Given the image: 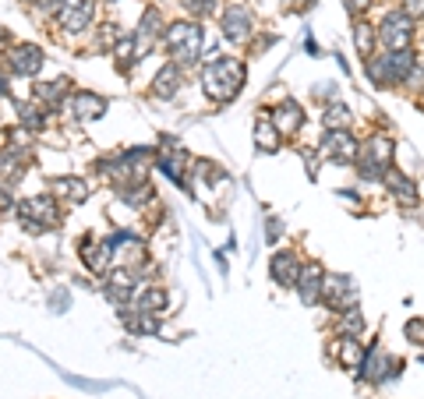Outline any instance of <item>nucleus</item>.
<instances>
[{
    "label": "nucleus",
    "instance_id": "cd10ccee",
    "mask_svg": "<svg viewBox=\"0 0 424 399\" xmlns=\"http://www.w3.org/2000/svg\"><path fill=\"white\" fill-rule=\"evenodd\" d=\"M354 43H357V53H360V57H372V46H375V28H372V25H357Z\"/></svg>",
    "mask_w": 424,
    "mask_h": 399
},
{
    "label": "nucleus",
    "instance_id": "f3484780",
    "mask_svg": "<svg viewBox=\"0 0 424 399\" xmlns=\"http://www.w3.org/2000/svg\"><path fill=\"white\" fill-rule=\"evenodd\" d=\"M53 191L60 198H71V202H85L88 198V184L81 177H57L53 180Z\"/></svg>",
    "mask_w": 424,
    "mask_h": 399
},
{
    "label": "nucleus",
    "instance_id": "20e7f679",
    "mask_svg": "<svg viewBox=\"0 0 424 399\" xmlns=\"http://www.w3.org/2000/svg\"><path fill=\"white\" fill-rule=\"evenodd\" d=\"M410 36H414V18H410L407 11H392V14H385V18H382L378 39H382L392 53H396V50H407Z\"/></svg>",
    "mask_w": 424,
    "mask_h": 399
},
{
    "label": "nucleus",
    "instance_id": "9d476101",
    "mask_svg": "<svg viewBox=\"0 0 424 399\" xmlns=\"http://www.w3.org/2000/svg\"><path fill=\"white\" fill-rule=\"evenodd\" d=\"M8 60H11L15 75H36V71L43 68V50L32 46V43H21V46H15V50L8 53Z\"/></svg>",
    "mask_w": 424,
    "mask_h": 399
},
{
    "label": "nucleus",
    "instance_id": "f704fd0d",
    "mask_svg": "<svg viewBox=\"0 0 424 399\" xmlns=\"http://www.w3.org/2000/svg\"><path fill=\"white\" fill-rule=\"evenodd\" d=\"M32 4H36V8H43V11H53L57 4H64V0H32Z\"/></svg>",
    "mask_w": 424,
    "mask_h": 399
},
{
    "label": "nucleus",
    "instance_id": "2eb2a0df",
    "mask_svg": "<svg viewBox=\"0 0 424 399\" xmlns=\"http://www.w3.org/2000/svg\"><path fill=\"white\" fill-rule=\"evenodd\" d=\"M322 269L318 265H308L305 272H300V280H297V290H300V300L305 304H315L318 300V293H322Z\"/></svg>",
    "mask_w": 424,
    "mask_h": 399
},
{
    "label": "nucleus",
    "instance_id": "aec40b11",
    "mask_svg": "<svg viewBox=\"0 0 424 399\" xmlns=\"http://www.w3.org/2000/svg\"><path fill=\"white\" fill-rule=\"evenodd\" d=\"M276 128L283 131V135H290V131H297L300 128V106L293 103V99H287V103H280V110H276Z\"/></svg>",
    "mask_w": 424,
    "mask_h": 399
},
{
    "label": "nucleus",
    "instance_id": "0eeeda50",
    "mask_svg": "<svg viewBox=\"0 0 424 399\" xmlns=\"http://www.w3.org/2000/svg\"><path fill=\"white\" fill-rule=\"evenodd\" d=\"M156 159H160V166H163V173L170 177V180H177V184H184V163H188V156H184V148H180L173 138H163V145H160V152H156Z\"/></svg>",
    "mask_w": 424,
    "mask_h": 399
},
{
    "label": "nucleus",
    "instance_id": "7c9ffc66",
    "mask_svg": "<svg viewBox=\"0 0 424 399\" xmlns=\"http://www.w3.org/2000/svg\"><path fill=\"white\" fill-rule=\"evenodd\" d=\"M340 329H343V332H360V329H365V318H360L354 308H347L343 318H340Z\"/></svg>",
    "mask_w": 424,
    "mask_h": 399
},
{
    "label": "nucleus",
    "instance_id": "a211bd4d",
    "mask_svg": "<svg viewBox=\"0 0 424 399\" xmlns=\"http://www.w3.org/2000/svg\"><path fill=\"white\" fill-rule=\"evenodd\" d=\"M110 251H113V240L85 244V265L93 269V272H106V269H110Z\"/></svg>",
    "mask_w": 424,
    "mask_h": 399
},
{
    "label": "nucleus",
    "instance_id": "b1692460",
    "mask_svg": "<svg viewBox=\"0 0 424 399\" xmlns=\"http://www.w3.org/2000/svg\"><path fill=\"white\" fill-rule=\"evenodd\" d=\"M322 124L329 128V131H336V128H347L350 124V110L343 106V103H332L325 113H322Z\"/></svg>",
    "mask_w": 424,
    "mask_h": 399
},
{
    "label": "nucleus",
    "instance_id": "412c9836",
    "mask_svg": "<svg viewBox=\"0 0 424 399\" xmlns=\"http://www.w3.org/2000/svg\"><path fill=\"white\" fill-rule=\"evenodd\" d=\"M25 163L15 156V148H0V180H21Z\"/></svg>",
    "mask_w": 424,
    "mask_h": 399
},
{
    "label": "nucleus",
    "instance_id": "393cba45",
    "mask_svg": "<svg viewBox=\"0 0 424 399\" xmlns=\"http://www.w3.org/2000/svg\"><path fill=\"white\" fill-rule=\"evenodd\" d=\"M163 308H166V293L156 290V286H148V290L142 293V300H138V311H148V315H156V311H163Z\"/></svg>",
    "mask_w": 424,
    "mask_h": 399
},
{
    "label": "nucleus",
    "instance_id": "5701e85b",
    "mask_svg": "<svg viewBox=\"0 0 424 399\" xmlns=\"http://www.w3.org/2000/svg\"><path fill=\"white\" fill-rule=\"evenodd\" d=\"M389 68H392V78L396 81H407L414 75V53L410 50H396L389 57Z\"/></svg>",
    "mask_w": 424,
    "mask_h": 399
},
{
    "label": "nucleus",
    "instance_id": "f03ea898",
    "mask_svg": "<svg viewBox=\"0 0 424 399\" xmlns=\"http://www.w3.org/2000/svg\"><path fill=\"white\" fill-rule=\"evenodd\" d=\"M166 50L173 64H195L202 57V28L195 21H177L166 28Z\"/></svg>",
    "mask_w": 424,
    "mask_h": 399
},
{
    "label": "nucleus",
    "instance_id": "e433bc0d",
    "mask_svg": "<svg viewBox=\"0 0 424 399\" xmlns=\"http://www.w3.org/2000/svg\"><path fill=\"white\" fill-rule=\"evenodd\" d=\"M8 205H11V198H8V191H4V188H0V208H8Z\"/></svg>",
    "mask_w": 424,
    "mask_h": 399
},
{
    "label": "nucleus",
    "instance_id": "72a5a7b5",
    "mask_svg": "<svg viewBox=\"0 0 424 399\" xmlns=\"http://www.w3.org/2000/svg\"><path fill=\"white\" fill-rule=\"evenodd\" d=\"M407 14L410 18H421L424 14V0H407Z\"/></svg>",
    "mask_w": 424,
    "mask_h": 399
},
{
    "label": "nucleus",
    "instance_id": "c85d7f7f",
    "mask_svg": "<svg viewBox=\"0 0 424 399\" xmlns=\"http://www.w3.org/2000/svg\"><path fill=\"white\" fill-rule=\"evenodd\" d=\"M15 110H18V120H21L25 128H43V110H39V106H32V103H18Z\"/></svg>",
    "mask_w": 424,
    "mask_h": 399
},
{
    "label": "nucleus",
    "instance_id": "dca6fc26",
    "mask_svg": "<svg viewBox=\"0 0 424 399\" xmlns=\"http://www.w3.org/2000/svg\"><path fill=\"white\" fill-rule=\"evenodd\" d=\"M177 88H180V68L177 64H166L156 78H153V92L160 99H170V96H177Z\"/></svg>",
    "mask_w": 424,
    "mask_h": 399
},
{
    "label": "nucleus",
    "instance_id": "c9c22d12",
    "mask_svg": "<svg viewBox=\"0 0 424 399\" xmlns=\"http://www.w3.org/2000/svg\"><path fill=\"white\" fill-rule=\"evenodd\" d=\"M265 237H269V240H276V237H280V223H276V220H272V223H269V230H265Z\"/></svg>",
    "mask_w": 424,
    "mask_h": 399
},
{
    "label": "nucleus",
    "instance_id": "1a4fd4ad",
    "mask_svg": "<svg viewBox=\"0 0 424 399\" xmlns=\"http://www.w3.org/2000/svg\"><path fill=\"white\" fill-rule=\"evenodd\" d=\"M223 36L233 39V43L248 39V36H251V11L240 8V4H230L227 14H223Z\"/></svg>",
    "mask_w": 424,
    "mask_h": 399
},
{
    "label": "nucleus",
    "instance_id": "7ed1b4c3",
    "mask_svg": "<svg viewBox=\"0 0 424 399\" xmlns=\"http://www.w3.org/2000/svg\"><path fill=\"white\" fill-rule=\"evenodd\" d=\"M18 216H21V223H25V230H32V233H39V230H53L57 226V205H53V198H25L21 205H18Z\"/></svg>",
    "mask_w": 424,
    "mask_h": 399
},
{
    "label": "nucleus",
    "instance_id": "f257e3e1",
    "mask_svg": "<svg viewBox=\"0 0 424 399\" xmlns=\"http://www.w3.org/2000/svg\"><path fill=\"white\" fill-rule=\"evenodd\" d=\"M202 85L216 103H230L240 88H244V64L233 57H220L202 68Z\"/></svg>",
    "mask_w": 424,
    "mask_h": 399
},
{
    "label": "nucleus",
    "instance_id": "4be33fe9",
    "mask_svg": "<svg viewBox=\"0 0 424 399\" xmlns=\"http://www.w3.org/2000/svg\"><path fill=\"white\" fill-rule=\"evenodd\" d=\"M255 145H258L262 152H276V145H280V128L258 120V124H255Z\"/></svg>",
    "mask_w": 424,
    "mask_h": 399
},
{
    "label": "nucleus",
    "instance_id": "4c0bfd02",
    "mask_svg": "<svg viewBox=\"0 0 424 399\" xmlns=\"http://www.w3.org/2000/svg\"><path fill=\"white\" fill-rule=\"evenodd\" d=\"M4 92H8V85H4V78H0V96H4Z\"/></svg>",
    "mask_w": 424,
    "mask_h": 399
},
{
    "label": "nucleus",
    "instance_id": "4468645a",
    "mask_svg": "<svg viewBox=\"0 0 424 399\" xmlns=\"http://www.w3.org/2000/svg\"><path fill=\"white\" fill-rule=\"evenodd\" d=\"M160 32H163V18H160V11H145V18H142V25H138V57L160 39Z\"/></svg>",
    "mask_w": 424,
    "mask_h": 399
},
{
    "label": "nucleus",
    "instance_id": "bb28decb",
    "mask_svg": "<svg viewBox=\"0 0 424 399\" xmlns=\"http://www.w3.org/2000/svg\"><path fill=\"white\" fill-rule=\"evenodd\" d=\"M385 360H389V357H385V353H382L378 347H372V353H368V360H365V364H360V367H368V371H365V375H368L372 382H382V375H385V367H382V364H385Z\"/></svg>",
    "mask_w": 424,
    "mask_h": 399
},
{
    "label": "nucleus",
    "instance_id": "f8f14e48",
    "mask_svg": "<svg viewBox=\"0 0 424 399\" xmlns=\"http://www.w3.org/2000/svg\"><path fill=\"white\" fill-rule=\"evenodd\" d=\"M71 110H75L78 120H96V117L106 113V99L96 96V92H75V96H71Z\"/></svg>",
    "mask_w": 424,
    "mask_h": 399
},
{
    "label": "nucleus",
    "instance_id": "423d86ee",
    "mask_svg": "<svg viewBox=\"0 0 424 399\" xmlns=\"http://www.w3.org/2000/svg\"><path fill=\"white\" fill-rule=\"evenodd\" d=\"M322 297L332 304V308H350L354 304V297H357V286H354V280H347V275H325L322 280Z\"/></svg>",
    "mask_w": 424,
    "mask_h": 399
},
{
    "label": "nucleus",
    "instance_id": "a878e982",
    "mask_svg": "<svg viewBox=\"0 0 424 399\" xmlns=\"http://www.w3.org/2000/svg\"><path fill=\"white\" fill-rule=\"evenodd\" d=\"M368 159L378 163V166H385V163L392 159V142H389V138H372V145H368Z\"/></svg>",
    "mask_w": 424,
    "mask_h": 399
},
{
    "label": "nucleus",
    "instance_id": "c756f323",
    "mask_svg": "<svg viewBox=\"0 0 424 399\" xmlns=\"http://www.w3.org/2000/svg\"><path fill=\"white\" fill-rule=\"evenodd\" d=\"M64 92H68V81H50V85H39V88H36V96H39L43 103H57Z\"/></svg>",
    "mask_w": 424,
    "mask_h": 399
},
{
    "label": "nucleus",
    "instance_id": "473e14b6",
    "mask_svg": "<svg viewBox=\"0 0 424 399\" xmlns=\"http://www.w3.org/2000/svg\"><path fill=\"white\" fill-rule=\"evenodd\" d=\"M191 14H209L212 8H216V0H180Z\"/></svg>",
    "mask_w": 424,
    "mask_h": 399
},
{
    "label": "nucleus",
    "instance_id": "ddd939ff",
    "mask_svg": "<svg viewBox=\"0 0 424 399\" xmlns=\"http://www.w3.org/2000/svg\"><path fill=\"white\" fill-rule=\"evenodd\" d=\"M385 188L392 191V198H400L403 205H414L417 202V191H414L410 177L400 173V170H392V166H385Z\"/></svg>",
    "mask_w": 424,
    "mask_h": 399
},
{
    "label": "nucleus",
    "instance_id": "6e6552de",
    "mask_svg": "<svg viewBox=\"0 0 424 399\" xmlns=\"http://www.w3.org/2000/svg\"><path fill=\"white\" fill-rule=\"evenodd\" d=\"M269 275H272L280 286H297V280H300V262H297V255H293V251H276V255H272V262H269Z\"/></svg>",
    "mask_w": 424,
    "mask_h": 399
},
{
    "label": "nucleus",
    "instance_id": "39448f33",
    "mask_svg": "<svg viewBox=\"0 0 424 399\" xmlns=\"http://www.w3.org/2000/svg\"><path fill=\"white\" fill-rule=\"evenodd\" d=\"M93 11H96V0H64V4H60V28L81 32V28L93 21Z\"/></svg>",
    "mask_w": 424,
    "mask_h": 399
},
{
    "label": "nucleus",
    "instance_id": "2f4dec72",
    "mask_svg": "<svg viewBox=\"0 0 424 399\" xmlns=\"http://www.w3.org/2000/svg\"><path fill=\"white\" fill-rule=\"evenodd\" d=\"M403 332H407V340H414L417 347H424V318H410Z\"/></svg>",
    "mask_w": 424,
    "mask_h": 399
},
{
    "label": "nucleus",
    "instance_id": "9b49d317",
    "mask_svg": "<svg viewBox=\"0 0 424 399\" xmlns=\"http://www.w3.org/2000/svg\"><path fill=\"white\" fill-rule=\"evenodd\" d=\"M322 152H325V156H332V159H354L357 156V142L347 135V128H336V131L325 135Z\"/></svg>",
    "mask_w": 424,
    "mask_h": 399
},
{
    "label": "nucleus",
    "instance_id": "6ab92c4d",
    "mask_svg": "<svg viewBox=\"0 0 424 399\" xmlns=\"http://www.w3.org/2000/svg\"><path fill=\"white\" fill-rule=\"evenodd\" d=\"M336 357H340L343 367H350V371L365 364V350H360V343L354 340V335H343V340L336 343Z\"/></svg>",
    "mask_w": 424,
    "mask_h": 399
}]
</instances>
